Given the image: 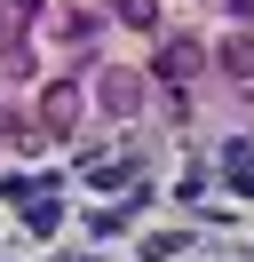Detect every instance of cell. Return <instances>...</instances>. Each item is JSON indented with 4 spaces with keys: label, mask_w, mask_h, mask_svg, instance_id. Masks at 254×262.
<instances>
[{
    "label": "cell",
    "mask_w": 254,
    "mask_h": 262,
    "mask_svg": "<svg viewBox=\"0 0 254 262\" xmlns=\"http://www.w3.org/2000/svg\"><path fill=\"white\" fill-rule=\"evenodd\" d=\"M199 64H206V56H199V40H167L151 72H159V88H167V96H183V88L199 80Z\"/></svg>",
    "instance_id": "1"
},
{
    "label": "cell",
    "mask_w": 254,
    "mask_h": 262,
    "mask_svg": "<svg viewBox=\"0 0 254 262\" xmlns=\"http://www.w3.org/2000/svg\"><path fill=\"white\" fill-rule=\"evenodd\" d=\"M56 191H64V183H40V191L24 199V223H32V238H48V230L64 223V199H56Z\"/></svg>",
    "instance_id": "2"
},
{
    "label": "cell",
    "mask_w": 254,
    "mask_h": 262,
    "mask_svg": "<svg viewBox=\"0 0 254 262\" xmlns=\"http://www.w3.org/2000/svg\"><path fill=\"white\" fill-rule=\"evenodd\" d=\"M222 183H230L238 199H254V143L238 135V143H222Z\"/></svg>",
    "instance_id": "3"
},
{
    "label": "cell",
    "mask_w": 254,
    "mask_h": 262,
    "mask_svg": "<svg viewBox=\"0 0 254 262\" xmlns=\"http://www.w3.org/2000/svg\"><path fill=\"white\" fill-rule=\"evenodd\" d=\"M103 103H111L119 119H135V112H143V80H135L127 64H119V72H103Z\"/></svg>",
    "instance_id": "4"
},
{
    "label": "cell",
    "mask_w": 254,
    "mask_h": 262,
    "mask_svg": "<svg viewBox=\"0 0 254 262\" xmlns=\"http://www.w3.org/2000/svg\"><path fill=\"white\" fill-rule=\"evenodd\" d=\"M40 119H48V127H72V119H79V88L56 80V88H48V103H40Z\"/></svg>",
    "instance_id": "5"
},
{
    "label": "cell",
    "mask_w": 254,
    "mask_h": 262,
    "mask_svg": "<svg viewBox=\"0 0 254 262\" xmlns=\"http://www.w3.org/2000/svg\"><path fill=\"white\" fill-rule=\"evenodd\" d=\"M135 175H143L135 159H88V183H103V191H135Z\"/></svg>",
    "instance_id": "6"
},
{
    "label": "cell",
    "mask_w": 254,
    "mask_h": 262,
    "mask_svg": "<svg viewBox=\"0 0 254 262\" xmlns=\"http://www.w3.org/2000/svg\"><path fill=\"white\" fill-rule=\"evenodd\" d=\"M222 64H230L238 80L254 88V32H230V40H222Z\"/></svg>",
    "instance_id": "7"
},
{
    "label": "cell",
    "mask_w": 254,
    "mask_h": 262,
    "mask_svg": "<svg viewBox=\"0 0 254 262\" xmlns=\"http://www.w3.org/2000/svg\"><path fill=\"white\" fill-rule=\"evenodd\" d=\"M111 16L135 24V32H151V24H159V0H111Z\"/></svg>",
    "instance_id": "8"
},
{
    "label": "cell",
    "mask_w": 254,
    "mask_h": 262,
    "mask_svg": "<svg viewBox=\"0 0 254 262\" xmlns=\"http://www.w3.org/2000/svg\"><path fill=\"white\" fill-rule=\"evenodd\" d=\"M143 254H151V262H175V254H183V230H159V238L143 246Z\"/></svg>",
    "instance_id": "9"
}]
</instances>
